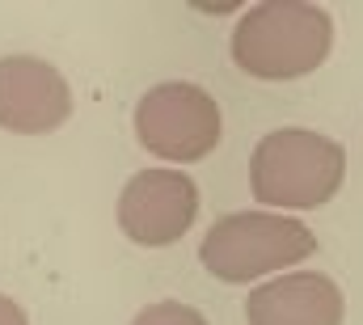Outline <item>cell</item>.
Instances as JSON below:
<instances>
[{
	"label": "cell",
	"instance_id": "cell-1",
	"mask_svg": "<svg viewBox=\"0 0 363 325\" xmlns=\"http://www.w3.org/2000/svg\"><path fill=\"white\" fill-rule=\"evenodd\" d=\"M334 17L308 0H262L233 26V64L254 81H300L330 60Z\"/></svg>",
	"mask_w": 363,
	"mask_h": 325
},
{
	"label": "cell",
	"instance_id": "cell-3",
	"mask_svg": "<svg viewBox=\"0 0 363 325\" xmlns=\"http://www.w3.org/2000/svg\"><path fill=\"white\" fill-rule=\"evenodd\" d=\"M317 253L308 224L283 211H233L207 228L199 245V262L220 283H250L274 270H287Z\"/></svg>",
	"mask_w": 363,
	"mask_h": 325
},
{
	"label": "cell",
	"instance_id": "cell-5",
	"mask_svg": "<svg viewBox=\"0 0 363 325\" xmlns=\"http://www.w3.org/2000/svg\"><path fill=\"white\" fill-rule=\"evenodd\" d=\"M199 220V186L182 169H140L118 194V228L144 249L182 241Z\"/></svg>",
	"mask_w": 363,
	"mask_h": 325
},
{
	"label": "cell",
	"instance_id": "cell-4",
	"mask_svg": "<svg viewBox=\"0 0 363 325\" xmlns=\"http://www.w3.org/2000/svg\"><path fill=\"white\" fill-rule=\"evenodd\" d=\"M135 140L174 165L203 161L220 148L224 140V119L220 101L194 81H165L152 84L135 101Z\"/></svg>",
	"mask_w": 363,
	"mask_h": 325
},
{
	"label": "cell",
	"instance_id": "cell-6",
	"mask_svg": "<svg viewBox=\"0 0 363 325\" xmlns=\"http://www.w3.org/2000/svg\"><path fill=\"white\" fill-rule=\"evenodd\" d=\"M72 119V89L64 72L34 55L0 60V127L13 136H47Z\"/></svg>",
	"mask_w": 363,
	"mask_h": 325
},
{
	"label": "cell",
	"instance_id": "cell-8",
	"mask_svg": "<svg viewBox=\"0 0 363 325\" xmlns=\"http://www.w3.org/2000/svg\"><path fill=\"white\" fill-rule=\"evenodd\" d=\"M131 325H207V317L190 304H178V300H161V304H148L144 313H135Z\"/></svg>",
	"mask_w": 363,
	"mask_h": 325
},
{
	"label": "cell",
	"instance_id": "cell-2",
	"mask_svg": "<svg viewBox=\"0 0 363 325\" xmlns=\"http://www.w3.org/2000/svg\"><path fill=\"white\" fill-rule=\"evenodd\" d=\"M347 182V153L338 140L308 127L267 131L250 157V190L262 211H317Z\"/></svg>",
	"mask_w": 363,
	"mask_h": 325
},
{
	"label": "cell",
	"instance_id": "cell-9",
	"mask_svg": "<svg viewBox=\"0 0 363 325\" xmlns=\"http://www.w3.org/2000/svg\"><path fill=\"white\" fill-rule=\"evenodd\" d=\"M0 325H30V317L21 313V304H17V300L0 296Z\"/></svg>",
	"mask_w": 363,
	"mask_h": 325
},
{
	"label": "cell",
	"instance_id": "cell-7",
	"mask_svg": "<svg viewBox=\"0 0 363 325\" xmlns=\"http://www.w3.org/2000/svg\"><path fill=\"white\" fill-rule=\"evenodd\" d=\"M347 296L330 275L291 270L254 287L245 300V325H342Z\"/></svg>",
	"mask_w": 363,
	"mask_h": 325
}]
</instances>
